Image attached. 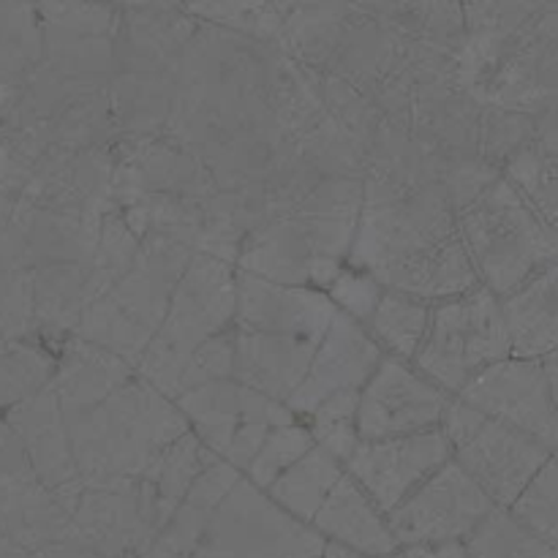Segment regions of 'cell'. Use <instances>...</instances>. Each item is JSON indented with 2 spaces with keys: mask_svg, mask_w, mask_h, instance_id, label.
Listing matches in <instances>:
<instances>
[{
  "mask_svg": "<svg viewBox=\"0 0 558 558\" xmlns=\"http://www.w3.org/2000/svg\"><path fill=\"white\" fill-rule=\"evenodd\" d=\"M510 357V338L501 319L499 298L485 287L430 305L428 330L412 365L456 398L474 376Z\"/></svg>",
  "mask_w": 558,
  "mask_h": 558,
  "instance_id": "8992f818",
  "label": "cell"
},
{
  "mask_svg": "<svg viewBox=\"0 0 558 558\" xmlns=\"http://www.w3.org/2000/svg\"><path fill=\"white\" fill-rule=\"evenodd\" d=\"M319 558H368V556L357 554V550H352V548H343V545H338V543H325Z\"/></svg>",
  "mask_w": 558,
  "mask_h": 558,
  "instance_id": "74e56055",
  "label": "cell"
},
{
  "mask_svg": "<svg viewBox=\"0 0 558 558\" xmlns=\"http://www.w3.org/2000/svg\"><path fill=\"white\" fill-rule=\"evenodd\" d=\"M243 474L238 469H232L223 461H213L199 477L194 480V485L189 488L185 499L180 501L178 510L172 512V518L167 521V526L158 532V537L153 539L150 548L145 550L140 558H191L199 550L202 539H205L207 526L213 521V512L218 510L223 499H227L229 490L238 485V480Z\"/></svg>",
  "mask_w": 558,
  "mask_h": 558,
  "instance_id": "7402d4cb",
  "label": "cell"
},
{
  "mask_svg": "<svg viewBox=\"0 0 558 558\" xmlns=\"http://www.w3.org/2000/svg\"><path fill=\"white\" fill-rule=\"evenodd\" d=\"M385 352L376 347L363 325L336 314L322 341L316 343L305 379L287 401L294 417H308L319 403L341 392H360L374 376Z\"/></svg>",
  "mask_w": 558,
  "mask_h": 558,
  "instance_id": "9a60e30c",
  "label": "cell"
},
{
  "mask_svg": "<svg viewBox=\"0 0 558 558\" xmlns=\"http://www.w3.org/2000/svg\"><path fill=\"white\" fill-rule=\"evenodd\" d=\"M234 319V267L207 254H194L174 283L167 316L142 352L134 374L174 401L191 354Z\"/></svg>",
  "mask_w": 558,
  "mask_h": 558,
  "instance_id": "5b68a950",
  "label": "cell"
},
{
  "mask_svg": "<svg viewBox=\"0 0 558 558\" xmlns=\"http://www.w3.org/2000/svg\"><path fill=\"white\" fill-rule=\"evenodd\" d=\"M469 558H556V545L512 521V515L496 507L466 539Z\"/></svg>",
  "mask_w": 558,
  "mask_h": 558,
  "instance_id": "f1b7e54d",
  "label": "cell"
},
{
  "mask_svg": "<svg viewBox=\"0 0 558 558\" xmlns=\"http://www.w3.org/2000/svg\"><path fill=\"white\" fill-rule=\"evenodd\" d=\"M174 407L180 409L189 430L202 441L210 456L218 461L227 452L234 430L245 423H262L270 428L298 423L292 412L283 403L270 401L259 392L240 387L238 381H213V385L194 387L189 392H180L174 398Z\"/></svg>",
  "mask_w": 558,
  "mask_h": 558,
  "instance_id": "2e32d148",
  "label": "cell"
},
{
  "mask_svg": "<svg viewBox=\"0 0 558 558\" xmlns=\"http://www.w3.org/2000/svg\"><path fill=\"white\" fill-rule=\"evenodd\" d=\"M33 289V316L36 330H44L49 338H60V343L74 336L85 305L96 298L90 262H58L41 265L27 272Z\"/></svg>",
  "mask_w": 558,
  "mask_h": 558,
  "instance_id": "603a6c76",
  "label": "cell"
},
{
  "mask_svg": "<svg viewBox=\"0 0 558 558\" xmlns=\"http://www.w3.org/2000/svg\"><path fill=\"white\" fill-rule=\"evenodd\" d=\"M494 510V501L450 458L387 515V529L401 550L434 548L463 543Z\"/></svg>",
  "mask_w": 558,
  "mask_h": 558,
  "instance_id": "8fae6325",
  "label": "cell"
},
{
  "mask_svg": "<svg viewBox=\"0 0 558 558\" xmlns=\"http://www.w3.org/2000/svg\"><path fill=\"white\" fill-rule=\"evenodd\" d=\"M450 458V445L436 428L398 439L360 441L352 458L343 463V472L387 518Z\"/></svg>",
  "mask_w": 558,
  "mask_h": 558,
  "instance_id": "4fadbf2b",
  "label": "cell"
},
{
  "mask_svg": "<svg viewBox=\"0 0 558 558\" xmlns=\"http://www.w3.org/2000/svg\"><path fill=\"white\" fill-rule=\"evenodd\" d=\"M191 256L194 251L180 240L158 232L145 234L134 265L85 305L74 338L118 354L134 368L161 327L174 283L180 281Z\"/></svg>",
  "mask_w": 558,
  "mask_h": 558,
  "instance_id": "3957f363",
  "label": "cell"
},
{
  "mask_svg": "<svg viewBox=\"0 0 558 558\" xmlns=\"http://www.w3.org/2000/svg\"><path fill=\"white\" fill-rule=\"evenodd\" d=\"M505 183L556 229V145L537 136L518 147L505 161Z\"/></svg>",
  "mask_w": 558,
  "mask_h": 558,
  "instance_id": "4316f807",
  "label": "cell"
},
{
  "mask_svg": "<svg viewBox=\"0 0 558 558\" xmlns=\"http://www.w3.org/2000/svg\"><path fill=\"white\" fill-rule=\"evenodd\" d=\"M191 16H202L199 22L210 20L216 25L234 27L240 33L259 38H278L283 22H287L292 5H267V3H216V5H189Z\"/></svg>",
  "mask_w": 558,
  "mask_h": 558,
  "instance_id": "d6a6232c",
  "label": "cell"
},
{
  "mask_svg": "<svg viewBox=\"0 0 558 558\" xmlns=\"http://www.w3.org/2000/svg\"><path fill=\"white\" fill-rule=\"evenodd\" d=\"M33 556L36 558H107V556L93 554V550L76 548V545H52V548H44Z\"/></svg>",
  "mask_w": 558,
  "mask_h": 558,
  "instance_id": "8d00e7d4",
  "label": "cell"
},
{
  "mask_svg": "<svg viewBox=\"0 0 558 558\" xmlns=\"http://www.w3.org/2000/svg\"><path fill=\"white\" fill-rule=\"evenodd\" d=\"M213 461H216V456H210V452L202 447V441L189 430V434H183L180 439H174L172 445L156 458V463L147 469L142 483H147V488H150L161 529L167 526L172 512L178 510L180 501L185 499V494H189V488L194 485V480L199 477Z\"/></svg>",
  "mask_w": 558,
  "mask_h": 558,
  "instance_id": "d4e9b609",
  "label": "cell"
},
{
  "mask_svg": "<svg viewBox=\"0 0 558 558\" xmlns=\"http://www.w3.org/2000/svg\"><path fill=\"white\" fill-rule=\"evenodd\" d=\"M311 447H314V439H311L308 428H305L303 423L272 428L270 434H267L262 450L256 452V458L243 472V477L248 480L251 485H256L259 490H267L289 466H292V463H298Z\"/></svg>",
  "mask_w": 558,
  "mask_h": 558,
  "instance_id": "1f68e13d",
  "label": "cell"
},
{
  "mask_svg": "<svg viewBox=\"0 0 558 558\" xmlns=\"http://www.w3.org/2000/svg\"><path fill=\"white\" fill-rule=\"evenodd\" d=\"M381 292H385V287H381L379 281H374L368 272L343 265L336 283L327 289V298L336 305L338 314L349 316V319H354L357 325L368 327L371 316H374L376 305H379Z\"/></svg>",
  "mask_w": 558,
  "mask_h": 558,
  "instance_id": "e575fe53",
  "label": "cell"
},
{
  "mask_svg": "<svg viewBox=\"0 0 558 558\" xmlns=\"http://www.w3.org/2000/svg\"><path fill=\"white\" fill-rule=\"evenodd\" d=\"M357 396L360 392H341V396L327 398L325 403L308 414V434L319 450L336 458L338 463H347L352 452L357 450Z\"/></svg>",
  "mask_w": 558,
  "mask_h": 558,
  "instance_id": "f546056e",
  "label": "cell"
},
{
  "mask_svg": "<svg viewBox=\"0 0 558 558\" xmlns=\"http://www.w3.org/2000/svg\"><path fill=\"white\" fill-rule=\"evenodd\" d=\"M428 316L430 303L385 289L365 330L387 357L412 363L428 330Z\"/></svg>",
  "mask_w": 558,
  "mask_h": 558,
  "instance_id": "484cf974",
  "label": "cell"
},
{
  "mask_svg": "<svg viewBox=\"0 0 558 558\" xmlns=\"http://www.w3.org/2000/svg\"><path fill=\"white\" fill-rule=\"evenodd\" d=\"M336 314V305L319 289L270 283L234 267V330L319 343Z\"/></svg>",
  "mask_w": 558,
  "mask_h": 558,
  "instance_id": "5bb4252c",
  "label": "cell"
},
{
  "mask_svg": "<svg viewBox=\"0 0 558 558\" xmlns=\"http://www.w3.org/2000/svg\"><path fill=\"white\" fill-rule=\"evenodd\" d=\"M311 529L325 543H338L368 558H385L401 550L387 529V518L363 494V488L352 477H347V472L319 507Z\"/></svg>",
  "mask_w": 558,
  "mask_h": 558,
  "instance_id": "d6986e66",
  "label": "cell"
},
{
  "mask_svg": "<svg viewBox=\"0 0 558 558\" xmlns=\"http://www.w3.org/2000/svg\"><path fill=\"white\" fill-rule=\"evenodd\" d=\"M54 357H58V368H54L52 390L63 414L98 407L134 376V368L118 354L74 336L60 343V352Z\"/></svg>",
  "mask_w": 558,
  "mask_h": 558,
  "instance_id": "ffe728a7",
  "label": "cell"
},
{
  "mask_svg": "<svg viewBox=\"0 0 558 558\" xmlns=\"http://www.w3.org/2000/svg\"><path fill=\"white\" fill-rule=\"evenodd\" d=\"M58 357L36 343H14L0 354V409L20 407L52 387Z\"/></svg>",
  "mask_w": 558,
  "mask_h": 558,
  "instance_id": "83f0119b",
  "label": "cell"
},
{
  "mask_svg": "<svg viewBox=\"0 0 558 558\" xmlns=\"http://www.w3.org/2000/svg\"><path fill=\"white\" fill-rule=\"evenodd\" d=\"M385 558H403V554H401V550H398V554H392V556H385Z\"/></svg>",
  "mask_w": 558,
  "mask_h": 558,
  "instance_id": "ab89813d",
  "label": "cell"
},
{
  "mask_svg": "<svg viewBox=\"0 0 558 558\" xmlns=\"http://www.w3.org/2000/svg\"><path fill=\"white\" fill-rule=\"evenodd\" d=\"M314 349L316 343L298 338L234 330L232 381L287 407L292 392L305 379Z\"/></svg>",
  "mask_w": 558,
  "mask_h": 558,
  "instance_id": "ac0fdd59",
  "label": "cell"
},
{
  "mask_svg": "<svg viewBox=\"0 0 558 558\" xmlns=\"http://www.w3.org/2000/svg\"><path fill=\"white\" fill-rule=\"evenodd\" d=\"M347 262L385 289L430 305L480 287L441 180L414 191L363 183V210Z\"/></svg>",
  "mask_w": 558,
  "mask_h": 558,
  "instance_id": "6da1fadb",
  "label": "cell"
},
{
  "mask_svg": "<svg viewBox=\"0 0 558 558\" xmlns=\"http://www.w3.org/2000/svg\"><path fill=\"white\" fill-rule=\"evenodd\" d=\"M456 227L480 287L499 300L548 265H556V229L501 174L456 210Z\"/></svg>",
  "mask_w": 558,
  "mask_h": 558,
  "instance_id": "277c9868",
  "label": "cell"
},
{
  "mask_svg": "<svg viewBox=\"0 0 558 558\" xmlns=\"http://www.w3.org/2000/svg\"><path fill=\"white\" fill-rule=\"evenodd\" d=\"M556 352H550L539 360H501L474 376L456 398L483 417L521 430L556 452Z\"/></svg>",
  "mask_w": 558,
  "mask_h": 558,
  "instance_id": "30bf717a",
  "label": "cell"
},
{
  "mask_svg": "<svg viewBox=\"0 0 558 558\" xmlns=\"http://www.w3.org/2000/svg\"><path fill=\"white\" fill-rule=\"evenodd\" d=\"M343 477V466L336 458L327 456L319 447H311L298 463L287 469L270 488L265 490L281 510L298 521L308 523L316 518L319 507L325 505L330 490Z\"/></svg>",
  "mask_w": 558,
  "mask_h": 558,
  "instance_id": "cb8c5ba5",
  "label": "cell"
},
{
  "mask_svg": "<svg viewBox=\"0 0 558 558\" xmlns=\"http://www.w3.org/2000/svg\"><path fill=\"white\" fill-rule=\"evenodd\" d=\"M439 430L450 445L452 461L501 510H507L537 477L539 469L556 458V452L537 439L483 417L458 398L447 403Z\"/></svg>",
  "mask_w": 558,
  "mask_h": 558,
  "instance_id": "52a82bcc",
  "label": "cell"
},
{
  "mask_svg": "<svg viewBox=\"0 0 558 558\" xmlns=\"http://www.w3.org/2000/svg\"><path fill=\"white\" fill-rule=\"evenodd\" d=\"M558 472H556V458H550L537 477L518 494V499L507 507L512 521L521 523L532 534H537L545 543L556 545L558 532Z\"/></svg>",
  "mask_w": 558,
  "mask_h": 558,
  "instance_id": "4dcf8cb0",
  "label": "cell"
},
{
  "mask_svg": "<svg viewBox=\"0 0 558 558\" xmlns=\"http://www.w3.org/2000/svg\"><path fill=\"white\" fill-rule=\"evenodd\" d=\"M63 417L82 485L142 480L174 439L189 434L174 401L136 374L98 407Z\"/></svg>",
  "mask_w": 558,
  "mask_h": 558,
  "instance_id": "7a4b0ae2",
  "label": "cell"
},
{
  "mask_svg": "<svg viewBox=\"0 0 558 558\" xmlns=\"http://www.w3.org/2000/svg\"><path fill=\"white\" fill-rule=\"evenodd\" d=\"M325 539L240 477L213 512L194 558H319Z\"/></svg>",
  "mask_w": 558,
  "mask_h": 558,
  "instance_id": "9c48e42d",
  "label": "cell"
},
{
  "mask_svg": "<svg viewBox=\"0 0 558 558\" xmlns=\"http://www.w3.org/2000/svg\"><path fill=\"white\" fill-rule=\"evenodd\" d=\"M191 558H194V556H191Z\"/></svg>",
  "mask_w": 558,
  "mask_h": 558,
  "instance_id": "60d3db41",
  "label": "cell"
},
{
  "mask_svg": "<svg viewBox=\"0 0 558 558\" xmlns=\"http://www.w3.org/2000/svg\"><path fill=\"white\" fill-rule=\"evenodd\" d=\"M447 403L450 396L430 385L412 363L385 354L357 396L360 441L398 439V436L436 430Z\"/></svg>",
  "mask_w": 558,
  "mask_h": 558,
  "instance_id": "7c38bea8",
  "label": "cell"
},
{
  "mask_svg": "<svg viewBox=\"0 0 558 558\" xmlns=\"http://www.w3.org/2000/svg\"><path fill=\"white\" fill-rule=\"evenodd\" d=\"M69 512V545L107 558H140L161 532L156 501L142 480L82 485L80 480L54 490Z\"/></svg>",
  "mask_w": 558,
  "mask_h": 558,
  "instance_id": "ba28073f",
  "label": "cell"
},
{
  "mask_svg": "<svg viewBox=\"0 0 558 558\" xmlns=\"http://www.w3.org/2000/svg\"><path fill=\"white\" fill-rule=\"evenodd\" d=\"M510 357L539 360L558 343V270L548 265L499 300Z\"/></svg>",
  "mask_w": 558,
  "mask_h": 558,
  "instance_id": "44dd1931",
  "label": "cell"
},
{
  "mask_svg": "<svg viewBox=\"0 0 558 558\" xmlns=\"http://www.w3.org/2000/svg\"><path fill=\"white\" fill-rule=\"evenodd\" d=\"M5 425L20 441L33 474L44 488L54 490L76 483L74 458H71L69 430H65L63 409L52 387L38 392L31 401L5 412Z\"/></svg>",
  "mask_w": 558,
  "mask_h": 558,
  "instance_id": "e0dca14e",
  "label": "cell"
},
{
  "mask_svg": "<svg viewBox=\"0 0 558 558\" xmlns=\"http://www.w3.org/2000/svg\"><path fill=\"white\" fill-rule=\"evenodd\" d=\"M234 368V327L218 332L210 341L202 343L185 363L183 376H180L178 396L189 392L194 387L213 385V381H229ZM174 396V398H178Z\"/></svg>",
  "mask_w": 558,
  "mask_h": 558,
  "instance_id": "836d02e7",
  "label": "cell"
},
{
  "mask_svg": "<svg viewBox=\"0 0 558 558\" xmlns=\"http://www.w3.org/2000/svg\"><path fill=\"white\" fill-rule=\"evenodd\" d=\"M0 558H36L33 554H27V550L16 548L11 539H5L3 534H0Z\"/></svg>",
  "mask_w": 558,
  "mask_h": 558,
  "instance_id": "f35d334b",
  "label": "cell"
},
{
  "mask_svg": "<svg viewBox=\"0 0 558 558\" xmlns=\"http://www.w3.org/2000/svg\"><path fill=\"white\" fill-rule=\"evenodd\" d=\"M403 558H469L463 543L452 545H434V548H409L401 550Z\"/></svg>",
  "mask_w": 558,
  "mask_h": 558,
  "instance_id": "d590c367",
  "label": "cell"
}]
</instances>
